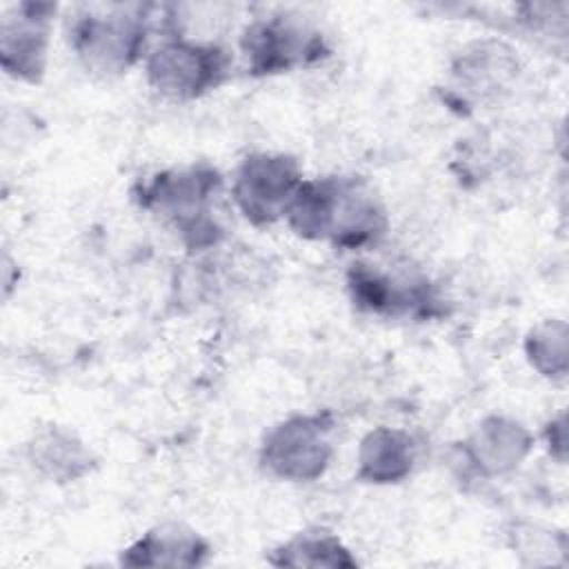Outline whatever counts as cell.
Masks as SVG:
<instances>
[{"label":"cell","mask_w":569,"mask_h":569,"mask_svg":"<svg viewBox=\"0 0 569 569\" xmlns=\"http://www.w3.org/2000/svg\"><path fill=\"white\" fill-rule=\"evenodd\" d=\"M287 213L291 227L311 238H333L340 244H362L382 229V211L356 184L322 180L300 184Z\"/></svg>","instance_id":"1"},{"label":"cell","mask_w":569,"mask_h":569,"mask_svg":"<svg viewBox=\"0 0 569 569\" xmlns=\"http://www.w3.org/2000/svg\"><path fill=\"white\" fill-rule=\"evenodd\" d=\"M298 189V167L291 158L253 156L238 173L236 200L253 222H271L289 209Z\"/></svg>","instance_id":"2"},{"label":"cell","mask_w":569,"mask_h":569,"mask_svg":"<svg viewBox=\"0 0 569 569\" xmlns=\"http://www.w3.org/2000/svg\"><path fill=\"white\" fill-rule=\"evenodd\" d=\"M329 425L320 418H293L276 429L264 447V462L282 478L309 480L329 460Z\"/></svg>","instance_id":"3"},{"label":"cell","mask_w":569,"mask_h":569,"mask_svg":"<svg viewBox=\"0 0 569 569\" xmlns=\"http://www.w3.org/2000/svg\"><path fill=\"white\" fill-rule=\"evenodd\" d=\"M222 60L216 49L171 44L160 49L149 62L151 82L173 98H193L218 84Z\"/></svg>","instance_id":"4"},{"label":"cell","mask_w":569,"mask_h":569,"mask_svg":"<svg viewBox=\"0 0 569 569\" xmlns=\"http://www.w3.org/2000/svg\"><path fill=\"white\" fill-rule=\"evenodd\" d=\"M207 556V545L182 527H160L122 553L129 567H193Z\"/></svg>","instance_id":"5"},{"label":"cell","mask_w":569,"mask_h":569,"mask_svg":"<svg viewBox=\"0 0 569 569\" xmlns=\"http://www.w3.org/2000/svg\"><path fill=\"white\" fill-rule=\"evenodd\" d=\"M218 184L216 171H189V173H178L173 178H158L156 184L151 187L149 198L169 216L176 218L182 231H187L189 224H196L200 231V224L204 222V202L209 200L211 191Z\"/></svg>","instance_id":"6"},{"label":"cell","mask_w":569,"mask_h":569,"mask_svg":"<svg viewBox=\"0 0 569 569\" xmlns=\"http://www.w3.org/2000/svg\"><path fill=\"white\" fill-rule=\"evenodd\" d=\"M78 51L89 62H100L104 69L109 67H127L138 49L140 31L124 22H100L87 20L78 29Z\"/></svg>","instance_id":"7"},{"label":"cell","mask_w":569,"mask_h":569,"mask_svg":"<svg viewBox=\"0 0 569 569\" xmlns=\"http://www.w3.org/2000/svg\"><path fill=\"white\" fill-rule=\"evenodd\" d=\"M362 476L376 482H393L411 467V442L400 431L378 429L362 442Z\"/></svg>","instance_id":"8"},{"label":"cell","mask_w":569,"mask_h":569,"mask_svg":"<svg viewBox=\"0 0 569 569\" xmlns=\"http://www.w3.org/2000/svg\"><path fill=\"white\" fill-rule=\"evenodd\" d=\"M44 42L47 33L33 18L20 22L18 27L4 24L2 31V64L9 73L36 80L44 62Z\"/></svg>","instance_id":"9"},{"label":"cell","mask_w":569,"mask_h":569,"mask_svg":"<svg viewBox=\"0 0 569 569\" xmlns=\"http://www.w3.org/2000/svg\"><path fill=\"white\" fill-rule=\"evenodd\" d=\"M293 29L269 24L260 27L251 33V44H247V56L253 60V69L260 73H269L276 69H289L291 64L300 62L305 53H309V44H296Z\"/></svg>","instance_id":"10"},{"label":"cell","mask_w":569,"mask_h":569,"mask_svg":"<svg viewBox=\"0 0 569 569\" xmlns=\"http://www.w3.org/2000/svg\"><path fill=\"white\" fill-rule=\"evenodd\" d=\"M269 562L278 567H353L356 558L331 536H302L273 551Z\"/></svg>","instance_id":"11"}]
</instances>
